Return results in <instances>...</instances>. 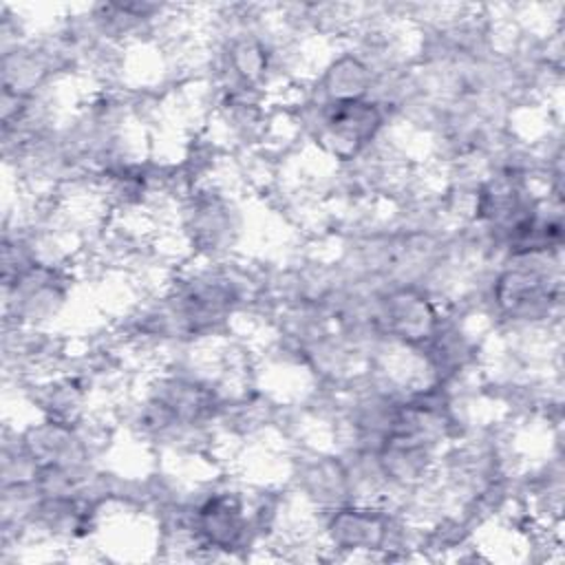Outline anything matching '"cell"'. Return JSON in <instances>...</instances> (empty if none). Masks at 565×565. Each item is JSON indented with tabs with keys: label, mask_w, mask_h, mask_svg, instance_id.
<instances>
[{
	"label": "cell",
	"mask_w": 565,
	"mask_h": 565,
	"mask_svg": "<svg viewBox=\"0 0 565 565\" xmlns=\"http://www.w3.org/2000/svg\"><path fill=\"white\" fill-rule=\"evenodd\" d=\"M382 121L380 104L369 97L322 102L318 108V139L335 157L355 159L375 139Z\"/></svg>",
	"instance_id": "cell-1"
},
{
	"label": "cell",
	"mask_w": 565,
	"mask_h": 565,
	"mask_svg": "<svg viewBox=\"0 0 565 565\" xmlns=\"http://www.w3.org/2000/svg\"><path fill=\"white\" fill-rule=\"evenodd\" d=\"M547 271L539 267H512L505 269L494 285V300L499 309L514 320H536L547 316L552 300H556V287Z\"/></svg>",
	"instance_id": "cell-2"
},
{
	"label": "cell",
	"mask_w": 565,
	"mask_h": 565,
	"mask_svg": "<svg viewBox=\"0 0 565 565\" xmlns=\"http://www.w3.org/2000/svg\"><path fill=\"white\" fill-rule=\"evenodd\" d=\"M380 320L393 338L406 344H426L439 329L437 311L430 300L411 287L397 289L382 300Z\"/></svg>",
	"instance_id": "cell-3"
},
{
	"label": "cell",
	"mask_w": 565,
	"mask_h": 565,
	"mask_svg": "<svg viewBox=\"0 0 565 565\" xmlns=\"http://www.w3.org/2000/svg\"><path fill=\"white\" fill-rule=\"evenodd\" d=\"M194 527L210 545L234 547L243 539L247 521L243 516V505L234 494L216 492L199 505Z\"/></svg>",
	"instance_id": "cell-4"
},
{
	"label": "cell",
	"mask_w": 565,
	"mask_h": 565,
	"mask_svg": "<svg viewBox=\"0 0 565 565\" xmlns=\"http://www.w3.org/2000/svg\"><path fill=\"white\" fill-rule=\"evenodd\" d=\"M329 534L340 547H380L388 534V521L375 510L344 508L331 516Z\"/></svg>",
	"instance_id": "cell-5"
},
{
	"label": "cell",
	"mask_w": 565,
	"mask_h": 565,
	"mask_svg": "<svg viewBox=\"0 0 565 565\" xmlns=\"http://www.w3.org/2000/svg\"><path fill=\"white\" fill-rule=\"evenodd\" d=\"M322 102H344V99H362L373 86L371 66L353 55L344 53L331 62V66L322 75Z\"/></svg>",
	"instance_id": "cell-6"
}]
</instances>
